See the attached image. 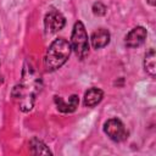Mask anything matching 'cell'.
<instances>
[{
	"instance_id": "obj_5",
	"label": "cell",
	"mask_w": 156,
	"mask_h": 156,
	"mask_svg": "<svg viewBox=\"0 0 156 156\" xmlns=\"http://www.w3.org/2000/svg\"><path fill=\"white\" fill-rule=\"evenodd\" d=\"M65 23H66V20H65L63 15L55 9L50 10L45 15L44 26H45V29L48 33H56V32L61 30L65 27Z\"/></svg>"
},
{
	"instance_id": "obj_6",
	"label": "cell",
	"mask_w": 156,
	"mask_h": 156,
	"mask_svg": "<svg viewBox=\"0 0 156 156\" xmlns=\"http://www.w3.org/2000/svg\"><path fill=\"white\" fill-rule=\"evenodd\" d=\"M146 35H147V33H146V29L144 27H140V26L135 27L132 30H129L128 34L126 35L124 44L127 48H130V49L138 48L145 41Z\"/></svg>"
},
{
	"instance_id": "obj_10",
	"label": "cell",
	"mask_w": 156,
	"mask_h": 156,
	"mask_svg": "<svg viewBox=\"0 0 156 156\" xmlns=\"http://www.w3.org/2000/svg\"><path fill=\"white\" fill-rule=\"evenodd\" d=\"M29 149H30V152L34 155H51V151L49 150V147L38 138H33L29 141Z\"/></svg>"
},
{
	"instance_id": "obj_2",
	"label": "cell",
	"mask_w": 156,
	"mask_h": 156,
	"mask_svg": "<svg viewBox=\"0 0 156 156\" xmlns=\"http://www.w3.org/2000/svg\"><path fill=\"white\" fill-rule=\"evenodd\" d=\"M71 50H72L71 44L65 38L55 39L45 54V58H44L45 68L48 71H56L57 68H60L68 60L71 55Z\"/></svg>"
},
{
	"instance_id": "obj_13",
	"label": "cell",
	"mask_w": 156,
	"mask_h": 156,
	"mask_svg": "<svg viewBox=\"0 0 156 156\" xmlns=\"http://www.w3.org/2000/svg\"><path fill=\"white\" fill-rule=\"evenodd\" d=\"M0 68H1V61H0ZM2 83H4V76H2L1 69H0V84H2Z\"/></svg>"
},
{
	"instance_id": "obj_11",
	"label": "cell",
	"mask_w": 156,
	"mask_h": 156,
	"mask_svg": "<svg viewBox=\"0 0 156 156\" xmlns=\"http://www.w3.org/2000/svg\"><path fill=\"white\" fill-rule=\"evenodd\" d=\"M155 50L151 48L146 54H145V57H144V68L145 71L150 74V76H155V72H156V68H155Z\"/></svg>"
},
{
	"instance_id": "obj_1",
	"label": "cell",
	"mask_w": 156,
	"mask_h": 156,
	"mask_svg": "<svg viewBox=\"0 0 156 156\" xmlns=\"http://www.w3.org/2000/svg\"><path fill=\"white\" fill-rule=\"evenodd\" d=\"M41 85L43 83L40 74L35 71L34 66L29 61H26L22 69L21 80L15 85L11 93L12 99L16 101L21 111L27 112L33 108L35 98L41 90Z\"/></svg>"
},
{
	"instance_id": "obj_3",
	"label": "cell",
	"mask_w": 156,
	"mask_h": 156,
	"mask_svg": "<svg viewBox=\"0 0 156 156\" xmlns=\"http://www.w3.org/2000/svg\"><path fill=\"white\" fill-rule=\"evenodd\" d=\"M71 48L73 49L76 56L83 60L89 54V40L84 24L78 21L74 23L72 37H71Z\"/></svg>"
},
{
	"instance_id": "obj_14",
	"label": "cell",
	"mask_w": 156,
	"mask_h": 156,
	"mask_svg": "<svg viewBox=\"0 0 156 156\" xmlns=\"http://www.w3.org/2000/svg\"><path fill=\"white\" fill-rule=\"evenodd\" d=\"M147 2H149L151 6H155V1H154V0H147Z\"/></svg>"
},
{
	"instance_id": "obj_8",
	"label": "cell",
	"mask_w": 156,
	"mask_h": 156,
	"mask_svg": "<svg viewBox=\"0 0 156 156\" xmlns=\"http://www.w3.org/2000/svg\"><path fill=\"white\" fill-rule=\"evenodd\" d=\"M90 40L94 49H101L110 43V32L107 29L99 28L91 34Z\"/></svg>"
},
{
	"instance_id": "obj_7",
	"label": "cell",
	"mask_w": 156,
	"mask_h": 156,
	"mask_svg": "<svg viewBox=\"0 0 156 156\" xmlns=\"http://www.w3.org/2000/svg\"><path fill=\"white\" fill-rule=\"evenodd\" d=\"M54 101L56 104L57 110L61 111V112H63V113H69V112L76 111V108L78 107V104H79L78 95H76V94H73L68 99V101H65L60 96H54Z\"/></svg>"
},
{
	"instance_id": "obj_12",
	"label": "cell",
	"mask_w": 156,
	"mask_h": 156,
	"mask_svg": "<svg viewBox=\"0 0 156 156\" xmlns=\"http://www.w3.org/2000/svg\"><path fill=\"white\" fill-rule=\"evenodd\" d=\"M93 12L96 16H104L106 13V6L102 2H95L93 5Z\"/></svg>"
},
{
	"instance_id": "obj_9",
	"label": "cell",
	"mask_w": 156,
	"mask_h": 156,
	"mask_svg": "<svg viewBox=\"0 0 156 156\" xmlns=\"http://www.w3.org/2000/svg\"><path fill=\"white\" fill-rule=\"evenodd\" d=\"M104 98V93L101 89L98 88H90L84 94V106L87 107H94L96 106Z\"/></svg>"
},
{
	"instance_id": "obj_4",
	"label": "cell",
	"mask_w": 156,
	"mask_h": 156,
	"mask_svg": "<svg viewBox=\"0 0 156 156\" xmlns=\"http://www.w3.org/2000/svg\"><path fill=\"white\" fill-rule=\"evenodd\" d=\"M104 132L107 134V136L113 141H123L128 138V132L118 118H110L104 124Z\"/></svg>"
}]
</instances>
